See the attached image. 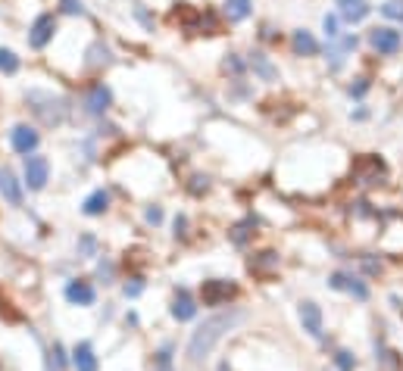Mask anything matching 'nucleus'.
I'll return each instance as SVG.
<instances>
[{
	"label": "nucleus",
	"mask_w": 403,
	"mask_h": 371,
	"mask_svg": "<svg viewBox=\"0 0 403 371\" xmlns=\"http://www.w3.org/2000/svg\"><path fill=\"white\" fill-rule=\"evenodd\" d=\"M16 69H19V56L13 54V50H7V47H0V72H7V75H13Z\"/></svg>",
	"instance_id": "nucleus-22"
},
{
	"label": "nucleus",
	"mask_w": 403,
	"mask_h": 371,
	"mask_svg": "<svg viewBox=\"0 0 403 371\" xmlns=\"http://www.w3.org/2000/svg\"><path fill=\"white\" fill-rule=\"evenodd\" d=\"M54 32H56V19H54V16H50V13L38 16V19L32 22V32H28V44H32L34 50L47 47L50 38H54Z\"/></svg>",
	"instance_id": "nucleus-4"
},
{
	"label": "nucleus",
	"mask_w": 403,
	"mask_h": 371,
	"mask_svg": "<svg viewBox=\"0 0 403 371\" xmlns=\"http://www.w3.org/2000/svg\"><path fill=\"white\" fill-rule=\"evenodd\" d=\"M63 13H69V16L82 13V0H63Z\"/></svg>",
	"instance_id": "nucleus-28"
},
{
	"label": "nucleus",
	"mask_w": 403,
	"mask_h": 371,
	"mask_svg": "<svg viewBox=\"0 0 403 371\" xmlns=\"http://www.w3.org/2000/svg\"><path fill=\"white\" fill-rule=\"evenodd\" d=\"M250 16V0H228L226 3V19L228 22H241Z\"/></svg>",
	"instance_id": "nucleus-20"
},
{
	"label": "nucleus",
	"mask_w": 403,
	"mask_h": 371,
	"mask_svg": "<svg viewBox=\"0 0 403 371\" xmlns=\"http://www.w3.org/2000/svg\"><path fill=\"white\" fill-rule=\"evenodd\" d=\"M382 13L388 16V19H403V0H388L382 7Z\"/></svg>",
	"instance_id": "nucleus-25"
},
{
	"label": "nucleus",
	"mask_w": 403,
	"mask_h": 371,
	"mask_svg": "<svg viewBox=\"0 0 403 371\" xmlns=\"http://www.w3.org/2000/svg\"><path fill=\"white\" fill-rule=\"evenodd\" d=\"M253 218H244V222H238L232 231H228V237H232V243H238V247H244L247 240H250V234H253Z\"/></svg>",
	"instance_id": "nucleus-21"
},
{
	"label": "nucleus",
	"mask_w": 403,
	"mask_h": 371,
	"mask_svg": "<svg viewBox=\"0 0 403 371\" xmlns=\"http://www.w3.org/2000/svg\"><path fill=\"white\" fill-rule=\"evenodd\" d=\"M369 44L378 50V54H397L400 50V32H394V28H372V34H369Z\"/></svg>",
	"instance_id": "nucleus-6"
},
{
	"label": "nucleus",
	"mask_w": 403,
	"mask_h": 371,
	"mask_svg": "<svg viewBox=\"0 0 403 371\" xmlns=\"http://www.w3.org/2000/svg\"><path fill=\"white\" fill-rule=\"evenodd\" d=\"M50 178V166L44 156H25V184L32 190H44Z\"/></svg>",
	"instance_id": "nucleus-5"
},
{
	"label": "nucleus",
	"mask_w": 403,
	"mask_h": 371,
	"mask_svg": "<svg viewBox=\"0 0 403 371\" xmlns=\"http://www.w3.org/2000/svg\"><path fill=\"white\" fill-rule=\"evenodd\" d=\"M301 324L303 331L313 334V337H322V309L316 303H301Z\"/></svg>",
	"instance_id": "nucleus-10"
},
{
	"label": "nucleus",
	"mask_w": 403,
	"mask_h": 371,
	"mask_svg": "<svg viewBox=\"0 0 403 371\" xmlns=\"http://www.w3.org/2000/svg\"><path fill=\"white\" fill-rule=\"evenodd\" d=\"M72 365H76V371H97L94 346H91V344H78L76 350H72Z\"/></svg>",
	"instance_id": "nucleus-14"
},
{
	"label": "nucleus",
	"mask_w": 403,
	"mask_h": 371,
	"mask_svg": "<svg viewBox=\"0 0 403 371\" xmlns=\"http://www.w3.org/2000/svg\"><path fill=\"white\" fill-rule=\"evenodd\" d=\"M238 322H241V312H222V315L206 318L197 331L191 334V340H188V359H191V362H204L213 352V346L226 337Z\"/></svg>",
	"instance_id": "nucleus-1"
},
{
	"label": "nucleus",
	"mask_w": 403,
	"mask_h": 371,
	"mask_svg": "<svg viewBox=\"0 0 403 371\" xmlns=\"http://www.w3.org/2000/svg\"><path fill=\"white\" fill-rule=\"evenodd\" d=\"M66 300L76 306H91L94 303V287L88 281H69L66 284Z\"/></svg>",
	"instance_id": "nucleus-12"
},
{
	"label": "nucleus",
	"mask_w": 403,
	"mask_h": 371,
	"mask_svg": "<svg viewBox=\"0 0 403 371\" xmlns=\"http://www.w3.org/2000/svg\"><path fill=\"white\" fill-rule=\"evenodd\" d=\"M250 63H253V69H257V72H260L266 81L279 78V72H275V69L269 66V60H266V56H263V54H253V60H250Z\"/></svg>",
	"instance_id": "nucleus-23"
},
{
	"label": "nucleus",
	"mask_w": 403,
	"mask_h": 371,
	"mask_svg": "<svg viewBox=\"0 0 403 371\" xmlns=\"http://www.w3.org/2000/svg\"><path fill=\"white\" fill-rule=\"evenodd\" d=\"M338 13L344 22H362L369 16V0H338Z\"/></svg>",
	"instance_id": "nucleus-11"
},
{
	"label": "nucleus",
	"mask_w": 403,
	"mask_h": 371,
	"mask_svg": "<svg viewBox=\"0 0 403 371\" xmlns=\"http://www.w3.org/2000/svg\"><path fill=\"white\" fill-rule=\"evenodd\" d=\"M141 291H144V284L138 278H131V284H125V297H138Z\"/></svg>",
	"instance_id": "nucleus-29"
},
{
	"label": "nucleus",
	"mask_w": 403,
	"mask_h": 371,
	"mask_svg": "<svg viewBox=\"0 0 403 371\" xmlns=\"http://www.w3.org/2000/svg\"><path fill=\"white\" fill-rule=\"evenodd\" d=\"M185 228H188V218H185V216H178V218H175V237H185Z\"/></svg>",
	"instance_id": "nucleus-31"
},
{
	"label": "nucleus",
	"mask_w": 403,
	"mask_h": 371,
	"mask_svg": "<svg viewBox=\"0 0 403 371\" xmlns=\"http://www.w3.org/2000/svg\"><path fill=\"white\" fill-rule=\"evenodd\" d=\"M194 312H197V306H194L191 293H188V291H178L175 300H172V318H178V322H188V318H194Z\"/></svg>",
	"instance_id": "nucleus-13"
},
{
	"label": "nucleus",
	"mask_w": 403,
	"mask_h": 371,
	"mask_svg": "<svg viewBox=\"0 0 403 371\" xmlns=\"http://www.w3.org/2000/svg\"><path fill=\"white\" fill-rule=\"evenodd\" d=\"M109 88H103V85H94V88L85 94V109H88L91 115H103L109 109Z\"/></svg>",
	"instance_id": "nucleus-9"
},
{
	"label": "nucleus",
	"mask_w": 403,
	"mask_h": 371,
	"mask_svg": "<svg viewBox=\"0 0 403 371\" xmlns=\"http://www.w3.org/2000/svg\"><path fill=\"white\" fill-rule=\"evenodd\" d=\"M360 166H366V172H356V175L362 178V184H375L378 178L384 175V166H382V159H362Z\"/></svg>",
	"instance_id": "nucleus-19"
},
{
	"label": "nucleus",
	"mask_w": 403,
	"mask_h": 371,
	"mask_svg": "<svg viewBox=\"0 0 403 371\" xmlns=\"http://www.w3.org/2000/svg\"><path fill=\"white\" fill-rule=\"evenodd\" d=\"M335 362H338V368H341V371H353V365H356V359L353 356H350V352H338V356H335Z\"/></svg>",
	"instance_id": "nucleus-26"
},
{
	"label": "nucleus",
	"mask_w": 403,
	"mask_h": 371,
	"mask_svg": "<svg viewBox=\"0 0 403 371\" xmlns=\"http://www.w3.org/2000/svg\"><path fill=\"white\" fill-rule=\"evenodd\" d=\"M328 284H331L335 291H350L356 300H366V297H369V291H366V284H360L356 278L341 275V271H338V275H331V281H328Z\"/></svg>",
	"instance_id": "nucleus-15"
},
{
	"label": "nucleus",
	"mask_w": 403,
	"mask_h": 371,
	"mask_svg": "<svg viewBox=\"0 0 403 371\" xmlns=\"http://www.w3.org/2000/svg\"><path fill=\"white\" fill-rule=\"evenodd\" d=\"M322 28H325L328 41H335V38H338V19H335V16H325V22H322Z\"/></svg>",
	"instance_id": "nucleus-27"
},
{
	"label": "nucleus",
	"mask_w": 403,
	"mask_h": 371,
	"mask_svg": "<svg viewBox=\"0 0 403 371\" xmlns=\"http://www.w3.org/2000/svg\"><path fill=\"white\" fill-rule=\"evenodd\" d=\"M28 106H32V113L38 115V119L44 122V125H60L63 119H66L69 106L63 97L50 94V91H28Z\"/></svg>",
	"instance_id": "nucleus-2"
},
{
	"label": "nucleus",
	"mask_w": 403,
	"mask_h": 371,
	"mask_svg": "<svg viewBox=\"0 0 403 371\" xmlns=\"http://www.w3.org/2000/svg\"><path fill=\"white\" fill-rule=\"evenodd\" d=\"M291 44H294V54H297V56H313L316 50H319V44H316V38L307 32V28H301V32H294V41H291Z\"/></svg>",
	"instance_id": "nucleus-17"
},
{
	"label": "nucleus",
	"mask_w": 403,
	"mask_h": 371,
	"mask_svg": "<svg viewBox=\"0 0 403 371\" xmlns=\"http://www.w3.org/2000/svg\"><path fill=\"white\" fill-rule=\"evenodd\" d=\"M82 250H85V253L94 250V240H91V237H85V240H82Z\"/></svg>",
	"instance_id": "nucleus-32"
},
{
	"label": "nucleus",
	"mask_w": 403,
	"mask_h": 371,
	"mask_svg": "<svg viewBox=\"0 0 403 371\" xmlns=\"http://www.w3.org/2000/svg\"><path fill=\"white\" fill-rule=\"evenodd\" d=\"M238 293V284L235 281H222V278H213V281H204L200 287V297H204V306H226L228 300Z\"/></svg>",
	"instance_id": "nucleus-3"
},
{
	"label": "nucleus",
	"mask_w": 403,
	"mask_h": 371,
	"mask_svg": "<svg viewBox=\"0 0 403 371\" xmlns=\"http://www.w3.org/2000/svg\"><path fill=\"white\" fill-rule=\"evenodd\" d=\"M378 365H382V371H400L397 352H391V350H382V356H378Z\"/></svg>",
	"instance_id": "nucleus-24"
},
{
	"label": "nucleus",
	"mask_w": 403,
	"mask_h": 371,
	"mask_svg": "<svg viewBox=\"0 0 403 371\" xmlns=\"http://www.w3.org/2000/svg\"><path fill=\"white\" fill-rule=\"evenodd\" d=\"M0 194L10 206H22V184L10 169H0Z\"/></svg>",
	"instance_id": "nucleus-8"
},
{
	"label": "nucleus",
	"mask_w": 403,
	"mask_h": 371,
	"mask_svg": "<svg viewBox=\"0 0 403 371\" xmlns=\"http://www.w3.org/2000/svg\"><path fill=\"white\" fill-rule=\"evenodd\" d=\"M109 206V194L107 190H94V194L85 200V216H103Z\"/></svg>",
	"instance_id": "nucleus-18"
},
{
	"label": "nucleus",
	"mask_w": 403,
	"mask_h": 371,
	"mask_svg": "<svg viewBox=\"0 0 403 371\" xmlns=\"http://www.w3.org/2000/svg\"><path fill=\"white\" fill-rule=\"evenodd\" d=\"M147 222L160 225V222H163V210H160V206H151V210H147Z\"/></svg>",
	"instance_id": "nucleus-30"
},
{
	"label": "nucleus",
	"mask_w": 403,
	"mask_h": 371,
	"mask_svg": "<svg viewBox=\"0 0 403 371\" xmlns=\"http://www.w3.org/2000/svg\"><path fill=\"white\" fill-rule=\"evenodd\" d=\"M275 269H279V256H275L272 250H266V253H260V256L250 259V271L253 275H260V278H269Z\"/></svg>",
	"instance_id": "nucleus-16"
},
{
	"label": "nucleus",
	"mask_w": 403,
	"mask_h": 371,
	"mask_svg": "<svg viewBox=\"0 0 403 371\" xmlns=\"http://www.w3.org/2000/svg\"><path fill=\"white\" fill-rule=\"evenodd\" d=\"M10 141H13V150H16V153L32 156L34 147H38V131L28 128V125H16V128L10 131Z\"/></svg>",
	"instance_id": "nucleus-7"
}]
</instances>
